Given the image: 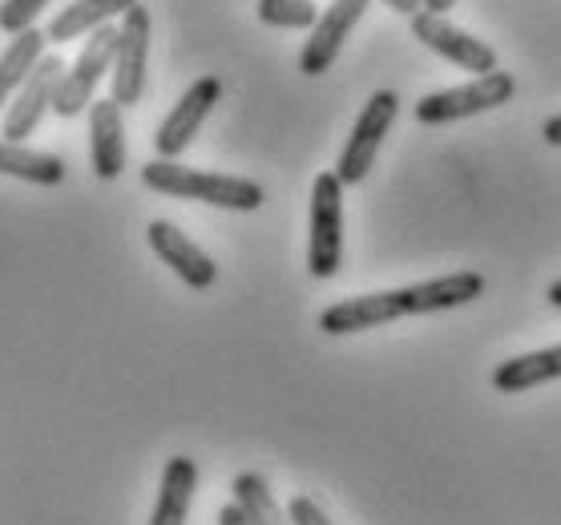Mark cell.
Wrapping results in <instances>:
<instances>
[{"mask_svg": "<svg viewBox=\"0 0 561 525\" xmlns=\"http://www.w3.org/2000/svg\"><path fill=\"white\" fill-rule=\"evenodd\" d=\"M485 292V275L481 271H457V275H440L428 283H412V287H396V292H371L340 299L319 316V332L328 335H356L368 328H383L404 316H436V311L465 308Z\"/></svg>", "mask_w": 561, "mask_h": 525, "instance_id": "1", "label": "cell"}, {"mask_svg": "<svg viewBox=\"0 0 561 525\" xmlns=\"http://www.w3.org/2000/svg\"><path fill=\"white\" fill-rule=\"evenodd\" d=\"M141 186L153 194L186 198V203H206L218 210H259L267 203V191L255 179H234V174H215V170H194L153 158L141 167Z\"/></svg>", "mask_w": 561, "mask_h": 525, "instance_id": "2", "label": "cell"}, {"mask_svg": "<svg viewBox=\"0 0 561 525\" xmlns=\"http://www.w3.org/2000/svg\"><path fill=\"white\" fill-rule=\"evenodd\" d=\"M344 259V182L335 170H323L311 182V239H307V271L316 279H332Z\"/></svg>", "mask_w": 561, "mask_h": 525, "instance_id": "3", "label": "cell"}, {"mask_svg": "<svg viewBox=\"0 0 561 525\" xmlns=\"http://www.w3.org/2000/svg\"><path fill=\"white\" fill-rule=\"evenodd\" d=\"M396 114H400V93L396 90H376L364 105V114L356 117V126H352V138H347L344 155L335 162V179L344 182V186H359V182L368 179L371 167H376V155H380L383 138H388V129H392Z\"/></svg>", "mask_w": 561, "mask_h": 525, "instance_id": "4", "label": "cell"}, {"mask_svg": "<svg viewBox=\"0 0 561 525\" xmlns=\"http://www.w3.org/2000/svg\"><path fill=\"white\" fill-rule=\"evenodd\" d=\"M517 93V78L513 73H485V78H472L469 85H457V90H440V93H424L416 102V122L421 126H448V122H460V117H477L505 105Z\"/></svg>", "mask_w": 561, "mask_h": 525, "instance_id": "5", "label": "cell"}, {"mask_svg": "<svg viewBox=\"0 0 561 525\" xmlns=\"http://www.w3.org/2000/svg\"><path fill=\"white\" fill-rule=\"evenodd\" d=\"M114 57H117V25H105L98 33H90L85 49L77 53L73 69H65L61 85H57V98H53V114L77 117L93 105V93H98V81L105 73H114Z\"/></svg>", "mask_w": 561, "mask_h": 525, "instance_id": "6", "label": "cell"}, {"mask_svg": "<svg viewBox=\"0 0 561 525\" xmlns=\"http://www.w3.org/2000/svg\"><path fill=\"white\" fill-rule=\"evenodd\" d=\"M146 61H150V9L134 4L117 25V57L110 73V98L122 110L138 105L146 93Z\"/></svg>", "mask_w": 561, "mask_h": 525, "instance_id": "7", "label": "cell"}, {"mask_svg": "<svg viewBox=\"0 0 561 525\" xmlns=\"http://www.w3.org/2000/svg\"><path fill=\"white\" fill-rule=\"evenodd\" d=\"M412 37L421 41V45H428L436 57L460 65L465 73H477V78L497 73V53H493V45L465 33V28H457L453 21H445V16L416 13L412 16Z\"/></svg>", "mask_w": 561, "mask_h": 525, "instance_id": "8", "label": "cell"}, {"mask_svg": "<svg viewBox=\"0 0 561 525\" xmlns=\"http://www.w3.org/2000/svg\"><path fill=\"white\" fill-rule=\"evenodd\" d=\"M218 98H222V81H218V78H198V81H194L191 90L174 102V110L162 117L158 134H153V150H158V158L174 162V158H179L182 150L194 141V134L203 129L206 114L218 105Z\"/></svg>", "mask_w": 561, "mask_h": 525, "instance_id": "9", "label": "cell"}, {"mask_svg": "<svg viewBox=\"0 0 561 525\" xmlns=\"http://www.w3.org/2000/svg\"><path fill=\"white\" fill-rule=\"evenodd\" d=\"M371 0H332L323 13H319V25L311 28V37H307L304 53H299V73L307 78H319V73H328L344 49V41L352 37V28L364 21Z\"/></svg>", "mask_w": 561, "mask_h": 525, "instance_id": "10", "label": "cell"}, {"mask_svg": "<svg viewBox=\"0 0 561 525\" xmlns=\"http://www.w3.org/2000/svg\"><path fill=\"white\" fill-rule=\"evenodd\" d=\"M65 78L61 57H45V61L28 73V81L21 85V93L13 98V105L4 110V126H0V138L21 141L33 138V129L41 126L45 110H53V98H57V85Z\"/></svg>", "mask_w": 561, "mask_h": 525, "instance_id": "11", "label": "cell"}, {"mask_svg": "<svg viewBox=\"0 0 561 525\" xmlns=\"http://www.w3.org/2000/svg\"><path fill=\"white\" fill-rule=\"evenodd\" d=\"M146 239H150L153 255L162 259V263H167V267L174 271L186 287H194V292H206V287L218 279L215 259L206 255L191 235H182L174 222H167V218H153L150 231H146Z\"/></svg>", "mask_w": 561, "mask_h": 525, "instance_id": "12", "label": "cell"}, {"mask_svg": "<svg viewBox=\"0 0 561 525\" xmlns=\"http://www.w3.org/2000/svg\"><path fill=\"white\" fill-rule=\"evenodd\" d=\"M90 167L102 182H114L126 170V122L114 98L90 105Z\"/></svg>", "mask_w": 561, "mask_h": 525, "instance_id": "13", "label": "cell"}, {"mask_svg": "<svg viewBox=\"0 0 561 525\" xmlns=\"http://www.w3.org/2000/svg\"><path fill=\"white\" fill-rule=\"evenodd\" d=\"M194 493H198V465L191 457H170L167 469H162V486H158L150 525H186Z\"/></svg>", "mask_w": 561, "mask_h": 525, "instance_id": "14", "label": "cell"}, {"mask_svg": "<svg viewBox=\"0 0 561 525\" xmlns=\"http://www.w3.org/2000/svg\"><path fill=\"white\" fill-rule=\"evenodd\" d=\"M134 4H138V0H73L69 9H61V13L53 16L49 41L53 45H65V41L85 37V33H98V28H105L110 21L126 16Z\"/></svg>", "mask_w": 561, "mask_h": 525, "instance_id": "15", "label": "cell"}, {"mask_svg": "<svg viewBox=\"0 0 561 525\" xmlns=\"http://www.w3.org/2000/svg\"><path fill=\"white\" fill-rule=\"evenodd\" d=\"M45 41L49 33H41V28H28L21 37L9 41V49L0 53V110H9L13 98L21 93V85L28 81V73L45 61Z\"/></svg>", "mask_w": 561, "mask_h": 525, "instance_id": "16", "label": "cell"}, {"mask_svg": "<svg viewBox=\"0 0 561 525\" xmlns=\"http://www.w3.org/2000/svg\"><path fill=\"white\" fill-rule=\"evenodd\" d=\"M549 380H561V344L513 356L505 364H497V372H493V388L497 392H529V388L549 385Z\"/></svg>", "mask_w": 561, "mask_h": 525, "instance_id": "17", "label": "cell"}, {"mask_svg": "<svg viewBox=\"0 0 561 525\" xmlns=\"http://www.w3.org/2000/svg\"><path fill=\"white\" fill-rule=\"evenodd\" d=\"M0 174L21 182H33V186H61L65 182V162L57 155H45V150H28L21 141L0 138Z\"/></svg>", "mask_w": 561, "mask_h": 525, "instance_id": "18", "label": "cell"}, {"mask_svg": "<svg viewBox=\"0 0 561 525\" xmlns=\"http://www.w3.org/2000/svg\"><path fill=\"white\" fill-rule=\"evenodd\" d=\"M230 493H234V505H239L255 525H291L287 510L275 501L271 486L259 473H239L230 481Z\"/></svg>", "mask_w": 561, "mask_h": 525, "instance_id": "19", "label": "cell"}, {"mask_svg": "<svg viewBox=\"0 0 561 525\" xmlns=\"http://www.w3.org/2000/svg\"><path fill=\"white\" fill-rule=\"evenodd\" d=\"M259 21L271 28H316L319 9L311 0H259Z\"/></svg>", "mask_w": 561, "mask_h": 525, "instance_id": "20", "label": "cell"}, {"mask_svg": "<svg viewBox=\"0 0 561 525\" xmlns=\"http://www.w3.org/2000/svg\"><path fill=\"white\" fill-rule=\"evenodd\" d=\"M45 4H49V0H4V4H0V28L13 33V37L37 28V16Z\"/></svg>", "mask_w": 561, "mask_h": 525, "instance_id": "21", "label": "cell"}, {"mask_svg": "<svg viewBox=\"0 0 561 525\" xmlns=\"http://www.w3.org/2000/svg\"><path fill=\"white\" fill-rule=\"evenodd\" d=\"M287 517H291V525H332L328 522V513L319 510L307 493H295L291 505H287Z\"/></svg>", "mask_w": 561, "mask_h": 525, "instance_id": "22", "label": "cell"}, {"mask_svg": "<svg viewBox=\"0 0 561 525\" xmlns=\"http://www.w3.org/2000/svg\"><path fill=\"white\" fill-rule=\"evenodd\" d=\"M218 525H255V522H251V517H247V513L230 501V505H222V510H218Z\"/></svg>", "mask_w": 561, "mask_h": 525, "instance_id": "23", "label": "cell"}, {"mask_svg": "<svg viewBox=\"0 0 561 525\" xmlns=\"http://www.w3.org/2000/svg\"><path fill=\"white\" fill-rule=\"evenodd\" d=\"M392 13H400V16H416V13H424V4L421 0H383Z\"/></svg>", "mask_w": 561, "mask_h": 525, "instance_id": "24", "label": "cell"}, {"mask_svg": "<svg viewBox=\"0 0 561 525\" xmlns=\"http://www.w3.org/2000/svg\"><path fill=\"white\" fill-rule=\"evenodd\" d=\"M541 138H546L549 146H561V114H558V117H549L546 126H541Z\"/></svg>", "mask_w": 561, "mask_h": 525, "instance_id": "25", "label": "cell"}, {"mask_svg": "<svg viewBox=\"0 0 561 525\" xmlns=\"http://www.w3.org/2000/svg\"><path fill=\"white\" fill-rule=\"evenodd\" d=\"M424 4V13H436V16H445L448 9H457V0H421Z\"/></svg>", "mask_w": 561, "mask_h": 525, "instance_id": "26", "label": "cell"}, {"mask_svg": "<svg viewBox=\"0 0 561 525\" xmlns=\"http://www.w3.org/2000/svg\"><path fill=\"white\" fill-rule=\"evenodd\" d=\"M546 299H549V304H553V308H561V279H553V283H549Z\"/></svg>", "mask_w": 561, "mask_h": 525, "instance_id": "27", "label": "cell"}]
</instances>
